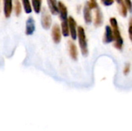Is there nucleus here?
I'll use <instances>...</instances> for the list:
<instances>
[{"mask_svg": "<svg viewBox=\"0 0 132 131\" xmlns=\"http://www.w3.org/2000/svg\"><path fill=\"white\" fill-rule=\"evenodd\" d=\"M110 23L111 25V29H112L114 40V46L118 49L121 50L123 47V39H122V36L121 35V32L118 28L117 19L115 18H111Z\"/></svg>", "mask_w": 132, "mask_h": 131, "instance_id": "f257e3e1", "label": "nucleus"}, {"mask_svg": "<svg viewBox=\"0 0 132 131\" xmlns=\"http://www.w3.org/2000/svg\"><path fill=\"white\" fill-rule=\"evenodd\" d=\"M77 36H78L79 44H80V49H81V53H82L83 55L87 56V53H88L87 42V38H86L85 31H84V29L82 26L78 27Z\"/></svg>", "mask_w": 132, "mask_h": 131, "instance_id": "f03ea898", "label": "nucleus"}, {"mask_svg": "<svg viewBox=\"0 0 132 131\" xmlns=\"http://www.w3.org/2000/svg\"><path fill=\"white\" fill-rule=\"evenodd\" d=\"M41 22H42V25H43V29H48L50 28L51 23H52L51 16H50V13L48 12V11L45 8L42 12V20H41Z\"/></svg>", "mask_w": 132, "mask_h": 131, "instance_id": "7ed1b4c3", "label": "nucleus"}, {"mask_svg": "<svg viewBox=\"0 0 132 131\" xmlns=\"http://www.w3.org/2000/svg\"><path fill=\"white\" fill-rule=\"evenodd\" d=\"M67 22H68L69 32L70 33V36H71L73 39H77V35L76 21L74 20V19L72 16H70L68 18V19H67Z\"/></svg>", "mask_w": 132, "mask_h": 131, "instance_id": "20e7f679", "label": "nucleus"}, {"mask_svg": "<svg viewBox=\"0 0 132 131\" xmlns=\"http://www.w3.org/2000/svg\"><path fill=\"white\" fill-rule=\"evenodd\" d=\"M52 38L55 43H59L61 40L60 28L57 25H55L52 29Z\"/></svg>", "mask_w": 132, "mask_h": 131, "instance_id": "39448f33", "label": "nucleus"}, {"mask_svg": "<svg viewBox=\"0 0 132 131\" xmlns=\"http://www.w3.org/2000/svg\"><path fill=\"white\" fill-rule=\"evenodd\" d=\"M35 31V21L32 17L28 18L26 24V34L32 35Z\"/></svg>", "mask_w": 132, "mask_h": 131, "instance_id": "423d86ee", "label": "nucleus"}, {"mask_svg": "<svg viewBox=\"0 0 132 131\" xmlns=\"http://www.w3.org/2000/svg\"><path fill=\"white\" fill-rule=\"evenodd\" d=\"M114 41V36H113V32L111 27L109 25H107L105 27V33L104 36V42L105 43H109Z\"/></svg>", "mask_w": 132, "mask_h": 131, "instance_id": "0eeeda50", "label": "nucleus"}, {"mask_svg": "<svg viewBox=\"0 0 132 131\" xmlns=\"http://www.w3.org/2000/svg\"><path fill=\"white\" fill-rule=\"evenodd\" d=\"M12 10V0H4V14L5 18H9Z\"/></svg>", "mask_w": 132, "mask_h": 131, "instance_id": "6e6552de", "label": "nucleus"}, {"mask_svg": "<svg viewBox=\"0 0 132 131\" xmlns=\"http://www.w3.org/2000/svg\"><path fill=\"white\" fill-rule=\"evenodd\" d=\"M57 5H58V10L60 12V18H61L62 21L67 20V8L66 5L62 2H59Z\"/></svg>", "mask_w": 132, "mask_h": 131, "instance_id": "1a4fd4ad", "label": "nucleus"}, {"mask_svg": "<svg viewBox=\"0 0 132 131\" xmlns=\"http://www.w3.org/2000/svg\"><path fill=\"white\" fill-rule=\"evenodd\" d=\"M69 53L71 56V58L74 60H77V49L75 44L72 42H69Z\"/></svg>", "mask_w": 132, "mask_h": 131, "instance_id": "9d476101", "label": "nucleus"}, {"mask_svg": "<svg viewBox=\"0 0 132 131\" xmlns=\"http://www.w3.org/2000/svg\"><path fill=\"white\" fill-rule=\"evenodd\" d=\"M48 5L50 11L52 14L56 15L58 13V5H57V1L56 0H48Z\"/></svg>", "mask_w": 132, "mask_h": 131, "instance_id": "9b49d317", "label": "nucleus"}, {"mask_svg": "<svg viewBox=\"0 0 132 131\" xmlns=\"http://www.w3.org/2000/svg\"><path fill=\"white\" fill-rule=\"evenodd\" d=\"M103 23V15L102 12L100 8H97V12H96V17L94 19V25L96 26H100Z\"/></svg>", "mask_w": 132, "mask_h": 131, "instance_id": "f8f14e48", "label": "nucleus"}, {"mask_svg": "<svg viewBox=\"0 0 132 131\" xmlns=\"http://www.w3.org/2000/svg\"><path fill=\"white\" fill-rule=\"evenodd\" d=\"M90 8L88 6H85L84 8V19L85 22L87 23H90L91 22L92 20V16H91V12H90Z\"/></svg>", "mask_w": 132, "mask_h": 131, "instance_id": "ddd939ff", "label": "nucleus"}, {"mask_svg": "<svg viewBox=\"0 0 132 131\" xmlns=\"http://www.w3.org/2000/svg\"><path fill=\"white\" fill-rule=\"evenodd\" d=\"M61 29H62V33H63V35L64 36H68L70 35L67 19V20H63V21H62V24H61Z\"/></svg>", "mask_w": 132, "mask_h": 131, "instance_id": "4468645a", "label": "nucleus"}, {"mask_svg": "<svg viewBox=\"0 0 132 131\" xmlns=\"http://www.w3.org/2000/svg\"><path fill=\"white\" fill-rule=\"evenodd\" d=\"M32 4L33 7V10L39 13L41 11V5H42V0H32Z\"/></svg>", "mask_w": 132, "mask_h": 131, "instance_id": "2eb2a0df", "label": "nucleus"}, {"mask_svg": "<svg viewBox=\"0 0 132 131\" xmlns=\"http://www.w3.org/2000/svg\"><path fill=\"white\" fill-rule=\"evenodd\" d=\"M22 4H23V7H24V10L26 13H30L32 12V6L30 4L29 0H22Z\"/></svg>", "mask_w": 132, "mask_h": 131, "instance_id": "dca6fc26", "label": "nucleus"}, {"mask_svg": "<svg viewBox=\"0 0 132 131\" xmlns=\"http://www.w3.org/2000/svg\"><path fill=\"white\" fill-rule=\"evenodd\" d=\"M15 15L18 16L21 14L22 12V6H21V3L19 2V0H15Z\"/></svg>", "mask_w": 132, "mask_h": 131, "instance_id": "f3484780", "label": "nucleus"}, {"mask_svg": "<svg viewBox=\"0 0 132 131\" xmlns=\"http://www.w3.org/2000/svg\"><path fill=\"white\" fill-rule=\"evenodd\" d=\"M119 11H120V13L122 16L124 17H126L127 16V13H128V8L127 7L125 6V5L124 4V2L120 4V6H119Z\"/></svg>", "mask_w": 132, "mask_h": 131, "instance_id": "a211bd4d", "label": "nucleus"}, {"mask_svg": "<svg viewBox=\"0 0 132 131\" xmlns=\"http://www.w3.org/2000/svg\"><path fill=\"white\" fill-rule=\"evenodd\" d=\"M87 6H88L90 9L93 8H97L98 5L97 2V0H89L87 3Z\"/></svg>", "mask_w": 132, "mask_h": 131, "instance_id": "6ab92c4d", "label": "nucleus"}, {"mask_svg": "<svg viewBox=\"0 0 132 131\" xmlns=\"http://www.w3.org/2000/svg\"><path fill=\"white\" fill-rule=\"evenodd\" d=\"M124 4L129 11H131V0H124Z\"/></svg>", "mask_w": 132, "mask_h": 131, "instance_id": "aec40b11", "label": "nucleus"}, {"mask_svg": "<svg viewBox=\"0 0 132 131\" xmlns=\"http://www.w3.org/2000/svg\"><path fill=\"white\" fill-rule=\"evenodd\" d=\"M130 69H131V66H130V63H127L125 66V69H124V73L125 75H128L130 72Z\"/></svg>", "mask_w": 132, "mask_h": 131, "instance_id": "412c9836", "label": "nucleus"}, {"mask_svg": "<svg viewBox=\"0 0 132 131\" xmlns=\"http://www.w3.org/2000/svg\"><path fill=\"white\" fill-rule=\"evenodd\" d=\"M101 2L106 5V6H109V5H111L113 3H114V0H101Z\"/></svg>", "mask_w": 132, "mask_h": 131, "instance_id": "4be33fe9", "label": "nucleus"}, {"mask_svg": "<svg viewBox=\"0 0 132 131\" xmlns=\"http://www.w3.org/2000/svg\"><path fill=\"white\" fill-rule=\"evenodd\" d=\"M129 37H130V39H132V22L131 19L130 20L129 22Z\"/></svg>", "mask_w": 132, "mask_h": 131, "instance_id": "5701e85b", "label": "nucleus"}, {"mask_svg": "<svg viewBox=\"0 0 132 131\" xmlns=\"http://www.w3.org/2000/svg\"><path fill=\"white\" fill-rule=\"evenodd\" d=\"M116 1L118 2V3L119 5H120L121 3H122V2H123V0H116Z\"/></svg>", "mask_w": 132, "mask_h": 131, "instance_id": "b1692460", "label": "nucleus"}]
</instances>
